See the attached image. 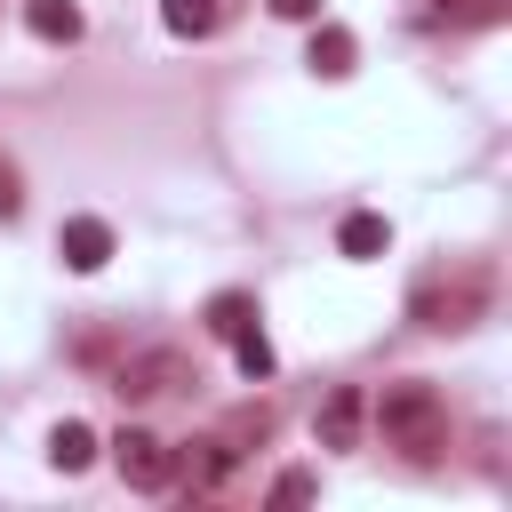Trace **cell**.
I'll return each instance as SVG.
<instances>
[{"instance_id":"8fae6325","label":"cell","mask_w":512,"mask_h":512,"mask_svg":"<svg viewBox=\"0 0 512 512\" xmlns=\"http://www.w3.org/2000/svg\"><path fill=\"white\" fill-rule=\"evenodd\" d=\"M224 472H232V448H224V440H192V448H184V480H192V488H208V480H224Z\"/></svg>"},{"instance_id":"7a4b0ae2","label":"cell","mask_w":512,"mask_h":512,"mask_svg":"<svg viewBox=\"0 0 512 512\" xmlns=\"http://www.w3.org/2000/svg\"><path fill=\"white\" fill-rule=\"evenodd\" d=\"M176 384H192V360H184L176 344H144V352H128L120 376H112L120 400H160V392H176Z\"/></svg>"},{"instance_id":"9a60e30c","label":"cell","mask_w":512,"mask_h":512,"mask_svg":"<svg viewBox=\"0 0 512 512\" xmlns=\"http://www.w3.org/2000/svg\"><path fill=\"white\" fill-rule=\"evenodd\" d=\"M272 16H288V24H312V16H320V0H272Z\"/></svg>"},{"instance_id":"5bb4252c","label":"cell","mask_w":512,"mask_h":512,"mask_svg":"<svg viewBox=\"0 0 512 512\" xmlns=\"http://www.w3.org/2000/svg\"><path fill=\"white\" fill-rule=\"evenodd\" d=\"M312 496H320L312 472H280V480H272V504H312Z\"/></svg>"},{"instance_id":"8992f818","label":"cell","mask_w":512,"mask_h":512,"mask_svg":"<svg viewBox=\"0 0 512 512\" xmlns=\"http://www.w3.org/2000/svg\"><path fill=\"white\" fill-rule=\"evenodd\" d=\"M336 248H344V256H352V264H376V256H384V248H392V224H384V216H376V208H352V216H344V224H336Z\"/></svg>"},{"instance_id":"5b68a950","label":"cell","mask_w":512,"mask_h":512,"mask_svg":"<svg viewBox=\"0 0 512 512\" xmlns=\"http://www.w3.org/2000/svg\"><path fill=\"white\" fill-rule=\"evenodd\" d=\"M360 416H368V408H360V392H352V384H336V392L320 400V416H312L320 448H352V440H360Z\"/></svg>"},{"instance_id":"6da1fadb","label":"cell","mask_w":512,"mask_h":512,"mask_svg":"<svg viewBox=\"0 0 512 512\" xmlns=\"http://www.w3.org/2000/svg\"><path fill=\"white\" fill-rule=\"evenodd\" d=\"M376 432H384L392 448H408V456H440V448H448V408H440L432 384H384Z\"/></svg>"},{"instance_id":"3957f363","label":"cell","mask_w":512,"mask_h":512,"mask_svg":"<svg viewBox=\"0 0 512 512\" xmlns=\"http://www.w3.org/2000/svg\"><path fill=\"white\" fill-rule=\"evenodd\" d=\"M56 256H64V272H104L112 264V224L104 216H64Z\"/></svg>"},{"instance_id":"7c38bea8","label":"cell","mask_w":512,"mask_h":512,"mask_svg":"<svg viewBox=\"0 0 512 512\" xmlns=\"http://www.w3.org/2000/svg\"><path fill=\"white\" fill-rule=\"evenodd\" d=\"M160 24L184 32V40H200V32H216V0H160Z\"/></svg>"},{"instance_id":"ba28073f","label":"cell","mask_w":512,"mask_h":512,"mask_svg":"<svg viewBox=\"0 0 512 512\" xmlns=\"http://www.w3.org/2000/svg\"><path fill=\"white\" fill-rule=\"evenodd\" d=\"M240 328H256V296L248 288H224V296H208V336H240Z\"/></svg>"},{"instance_id":"9c48e42d","label":"cell","mask_w":512,"mask_h":512,"mask_svg":"<svg viewBox=\"0 0 512 512\" xmlns=\"http://www.w3.org/2000/svg\"><path fill=\"white\" fill-rule=\"evenodd\" d=\"M88 456H96V432L64 416V424L48 432V464H56V472H88Z\"/></svg>"},{"instance_id":"30bf717a","label":"cell","mask_w":512,"mask_h":512,"mask_svg":"<svg viewBox=\"0 0 512 512\" xmlns=\"http://www.w3.org/2000/svg\"><path fill=\"white\" fill-rule=\"evenodd\" d=\"M24 24H32V40H80V8L72 0H24Z\"/></svg>"},{"instance_id":"52a82bcc","label":"cell","mask_w":512,"mask_h":512,"mask_svg":"<svg viewBox=\"0 0 512 512\" xmlns=\"http://www.w3.org/2000/svg\"><path fill=\"white\" fill-rule=\"evenodd\" d=\"M352 56H360V48H352V32H344V24H320V32H312V56H304V64H312L320 80H344V72H352Z\"/></svg>"},{"instance_id":"4fadbf2b","label":"cell","mask_w":512,"mask_h":512,"mask_svg":"<svg viewBox=\"0 0 512 512\" xmlns=\"http://www.w3.org/2000/svg\"><path fill=\"white\" fill-rule=\"evenodd\" d=\"M232 360H240L248 384H264V376H272V344H264V328H240V336H232Z\"/></svg>"},{"instance_id":"2e32d148","label":"cell","mask_w":512,"mask_h":512,"mask_svg":"<svg viewBox=\"0 0 512 512\" xmlns=\"http://www.w3.org/2000/svg\"><path fill=\"white\" fill-rule=\"evenodd\" d=\"M0 216H16V192H8V176H0Z\"/></svg>"},{"instance_id":"277c9868","label":"cell","mask_w":512,"mask_h":512,"mask_svg":"<svg viewBox=\"0 0 512 512\" xmlns=\"http://www.w3.org/2000/svg\"><path fill=\"white\" fill-rule=\"evenodd\" d=\"M112 464H120L128 488H168V440H152V432H136V424L112 440Z\"/></svg>"}]
</instances>
